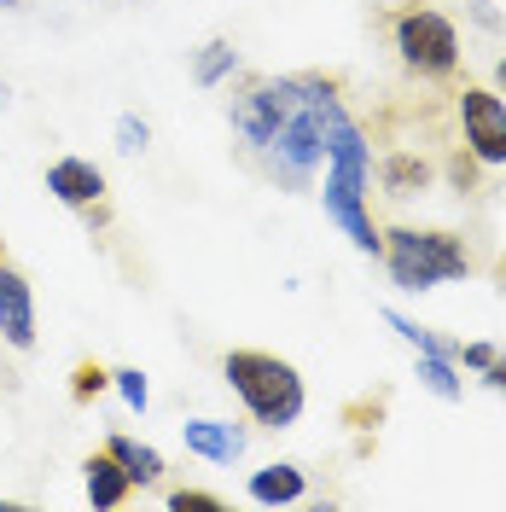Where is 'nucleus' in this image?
Here are the masks:
<instances>
[{
    "label": "nucleus",
    "mask_w": 506,
    "mask_h": 512,
    "mask_svg": "<svg viewBox=\"0 0 506 512\" xmlns=\"http://www.w3.org/2000/svg\"><path fill=\"white\" fill-rule=\"evenodd\" d=\"M222 379H227V390L245 402L251 425H262V431H291V425L303 419V402H309L303 373H297L291 361H280V355H268V350H227Z\"/></svg>",
    "instance_id": "1"
},
{
    "label": "nucleus",
    "mask_w": 506,
    "mask_h": 512,
    "mask_svg": "<svg viewBox=\"0 0 506 512\" xmlns=\"http://www.w3.org/2000/svg\"><path fill=\"white\" fill-rule=\"evenodd\" d=\"M181 443L187 454L198 460H210V466H233V460H245V448H251V431L245 425H233V419H187L181 425Z\"/></svg>",
    "instance_id": "7"
},
{
    "label": "nucleus",
    "mask_w": 506,
    "mask_h": 512,
    "mask_svg": "<svg viewBox=\"0 0 506 512\" xmlns=\"http://www.w3.org/2000/svg\"><path fill=\"white\" fill-rule=\"evenodd\" d=\"M111 146H117L123 158H140V152L152 146V123H146V117H134V111H123V117L111 123Z\"/></svg>",
    "instance_id": "15"
},
{
    "label": "nucleus",
    "mask_w": 506,
    "mask_h": 512,
    "mask_svg": "<svg viewBox=\"0 0 506 512\" xmlns=\"http://www.w3.org/2000/svg\"><path fill=\"white\" fill-rule=\"evenodd\" d=\"M0 338L12 350H35V286L6 256H0Z\"/></svg>",
    "instance_id": "6"
},
{
    "label": "nucleus",
    "mask_w": 506,
    "mask_h": 512,
    "mask_svg": "<svg viewBox=\"0 0 506 512\" xmlns=\"http://www.w3.org/2000/svg\"><path fill=\"white\" fill-rule=\"evenodd\" d=\"M47 192L59 198L64 210L88 216V227H105V169L94 158H59L47 163Z\"/></svg>",
    "instance_id": "5"
},
{
    "label": "nucleus",
    "mask_w": 506,
    "mask_h": 512,
    "mask_svg": "<svg viewBox=\"0 0 506 512\" xmlns=\"http://www.w3.org/2000/svg\"><path fill=\"white\" fill-rule=\"evenodd\" d=\"M0 256H6V251H0Z\"/></svg>",
    "instance_id": "25"
},
{
    "label": "nucleus",
    "mask_w": 506,
    "mask_h": 512,
    "mask_svg": "<svg viewBox=\"0 0 506 512\" xmlns=\"http://www.w3.org/2000/svg\"><path fill=\"white\" fill-rule=\"evenodd\" d=\"M99 390H111V373L94 367V361H82V367H76V379H70V396H76V402H94Z\"/></svg>",
    "instance_id": "18"
},
{
    "label": "nucleus",
    "mask_w": 506,
    "mask_h": 512,
    "mask_svg": "<svg viewBox=\"0 0 506 512\" xmlns=\"http://www.w3.org/2000/svg\"><path fill=\"white\" fill-rule=\"evenodd\" d=\"M454 117H460V140L483 169H506V99L495 88L466 82L454 94Z\"/></svg>",
    "instance_id": "4"
},
{
    "label": "nucleus",
    "mask_w": 506,
    "mask_h": 512,
    "mask_svg": "<svg viewBox=\"0 0 506 512\" xmlns=\"http://www.w3.org/2000/svg\"><path fill=\"white\" fill-rule=\"evenodd\" d=\"M477 169H483V163H477L472 152H466V146H460V152L448 158V181H454V192H460V198H466V192L477 187Z\"/></svg>",
    "instance_id": "19"
},
{
    "label": "nucleus",
    "mask_w": 506,
    "mask_h": 512,
    "mask_svg": "<svg viewBox=\"0 0 506 512\" xmlns=\"http://www.w3.org/2000/svg\"><path fill=\"white\" fill-rule=\"evenodd\" d=\"M495 94H501V99H506V59H501V64H495Z\"/></svg>",
    "instance_id": "23"
},
{
    "label": "nucleus",
    "mask_w": 506,
    "mask_h": 512,
    "mask_svg": "<svg viewBox=\"0 0 506 512\" xmlns=\"http://www.w3.org/2000/svg\"><path fill=\"white\" fill-rule=\"evenodd\" d=\"M466 12L477 18V30H489V35L501 30V12H495V0H466Z\"/></svg>",
    "instance_id": "21"
},
{
    "label": "nucleus",
    "mask_w": 506,
    "mask_h": 512,
    "mask_svg": "<svg viewBox=\"0 0 506 512\" xmlns=\"http://www.w3.org/2000/svg\"><path fill=\"white\" fill-rule=\"evenodd\" d=\"M384 274L396 291H437L472 274V251L448 227H384Z\"/></svg>",
    "instance_id": "2"
},
{
    "label": "nucleus",
    "mask_w": 506,
    "mask_h": 512,
    "mask_svg": "<svg viewBox=\"0 0 506 512\" xmlns=\"http://www.w3.org/2000/svg\"><path fill=\"white\" fill-rule=\"evenodd\" d=\"M105 454H117V466L134 478V489H152V483H163V472H169L158 448L140 443V437H128V431H111V437H105Z\"/></svg>",
    "instance_id": "11"
},
{
    "label": "nucleus",
    "mask_w": 506,
    "mask_h": 512,
    "mask_svg": "<svg viewBox=\"0 0 506 512\" xmlns=\"http://www.w3.org/2000/svg\"><path fill=\"white\" fill-rule=\"evenodd\" d=\"M384 326H390V332H396L413 355H448V361H454V350H460L454 338H443L437 326H419V320L402 315V309H384Z\"/></svg>",
    "instance_id": "13"
},
{
    "label": "nucleus",
    "mask_w": 506,
    "mask_h": 512,
    "mask_svg": "<svg viewBox=\"0 0 506 512\" xmlns=\"http://www.w3.org/2000/svg\"><path fill=\"white\" fill-rule=\"evenodd\" d=\"M111 390L123 396L134 414H146V408H152V384H146V373H140V367H111Z\"/></svg>",
    "instance_id": "16"
},
{
    "label": "nucleus",
    "mask_w": 506,
    "mask_h": 512,
    "mask_svg": "<svg viewBox=\"0 0 506 512\" xmlns=\"http://www.w3.org/2000/svg\"><path fill=\"white\" fill-rule=\"evenodd\" d=\"M373 175H379V187L390 192V198H413V192L431 187V158H419V152H408V146H390L379 163H373Z\"/></svg>",
    "instance_id": "8"
},
{
    "label": "nucleus",
    "mask_w": 506,
    "mask_h": 512,
    "mask_svg": "<svg viewBox=\"0 0 506 512\" xmlns=\"http://www.w3.org/2000/svg\"><path fill=\"white\" fill-rule=\"evenodd\" d=\"M413 379H419V390H431L437 402H460V396H466V379H460V361H448V355H419Z\"/></svg>",
    "instance_id": "14"
},
{
    "label": "nucleus",
    "mask_w": 506,
    "mask_h": 512,
    "mask_svg": "<svg viewBox=\"0 0 506 512\" xmlns=\"http://www.w3.org/2000/svg\"><path fill=\"white\" fill-rule=\"evenodd\" d=\"M495 355H501L495 344H483V338H477V344H460V350H454V361H460L466 373H483V367H489Z\"/></svg>",
    "instance_id": "20"
},
{
    "label": "nucleus",
    "mask_w": 506,
    "mask_h": 512,
    "mask_svg": "<svg viewBox=\"0 0 506 512\" xmlns=\"http://www.w3.org/2000/svg\"><path fill=\"white\" fill-rule=\"evenodd\" d=\"M82 489H88V507H123L128 495H134V478H128L123 466H117V454H88V466H82Z\"/></svg>",
    "instance_id": "10"
},
{
    "label": "nucleus",
    "mask_w": 506,
    "mask_h": 512,
    "mask_svg": "<svg viewBox=\"0 0 506 512\" xmlns=\"http://www.w3.org/2000/svg\"><path fill=\"white\" fill-rule=\"evenodd\" d=\"M12 6H24V0H0V12H12Z\"/></svg>",
    "instance_id": "24"
},
{
    "label": "nucleus",
    "mask_w": 506,
    "mask_h": 512,
    "mask_svg": "<svg viewBox=\"0 0 506 512\" xmlns=\"http://www.w3.org/2000/svg\"><path fill=\"white\" fill-rule=\"evenodd\" d=\"M390 47H396L402 70L419 76V82H454V76H460V59H466L454 18L437 12V6H408V12H396Z\"/></svg>",
    "instance_id": "3"
},
{
    "label": "nucleus",
    "mask_w": 506,
    "mask_h": 512,
    "mask_svg": "<svg viewBox=\"0 0 506 512\" xmlns=\"http://www.w3.org/2000/svg\"><path fill=\"white\" fill-rule=\"evenodd\" d=\"M245 489H251L256 507H297L303 489H309V478H303V466H291V460H268V466H256L251 472Z\"/></svg>",
    "instance_id": "9"
},
{
    "label": "nucleus",
    "mask_w": 506,
    "mask_h": 512,
    "mask_svg": "<svg viewBox=\"0 0 506 512\" xmlns=\"http://www.w3.org/2000/svg\"><path fill=\"white\" fill-rule=\"evenodd\" d=\"M169 512H227V501L210 489H169Z\"/></svg>",
    "instance_id": "17"
},
{
    "label": "nucleus",
    "mask_w": 506,
    "mask_h": 512,
    "mask_svg": "<svg viewBox=\"0 0 506 512\" xmlns=\"http://www.w3.org/2000/svg\"><path fill=\"white\" fill-rule=\"evenodd\" d=\"M233 76H239V47H233L227 35H210V41L192 47V82H198V88H222Z\"/></svg>",
    "instance_id": "12"
},
{
    "label": "nucleus",
    "mask_w": 506,
    "mask_h": 512,
    "mask_svg": "<svg viewBox=\"0 0 506 512\" xmlns=\"http://www.w3.org/2000/svg\"><path fill=\"white\" fill-rule=\"evenodd\" d=\"M477 379L489 384V390H501V396H506V355H495V361H489V367H483Z\"/></svg>",
    "instance_id": "22"
}]
</instances>
